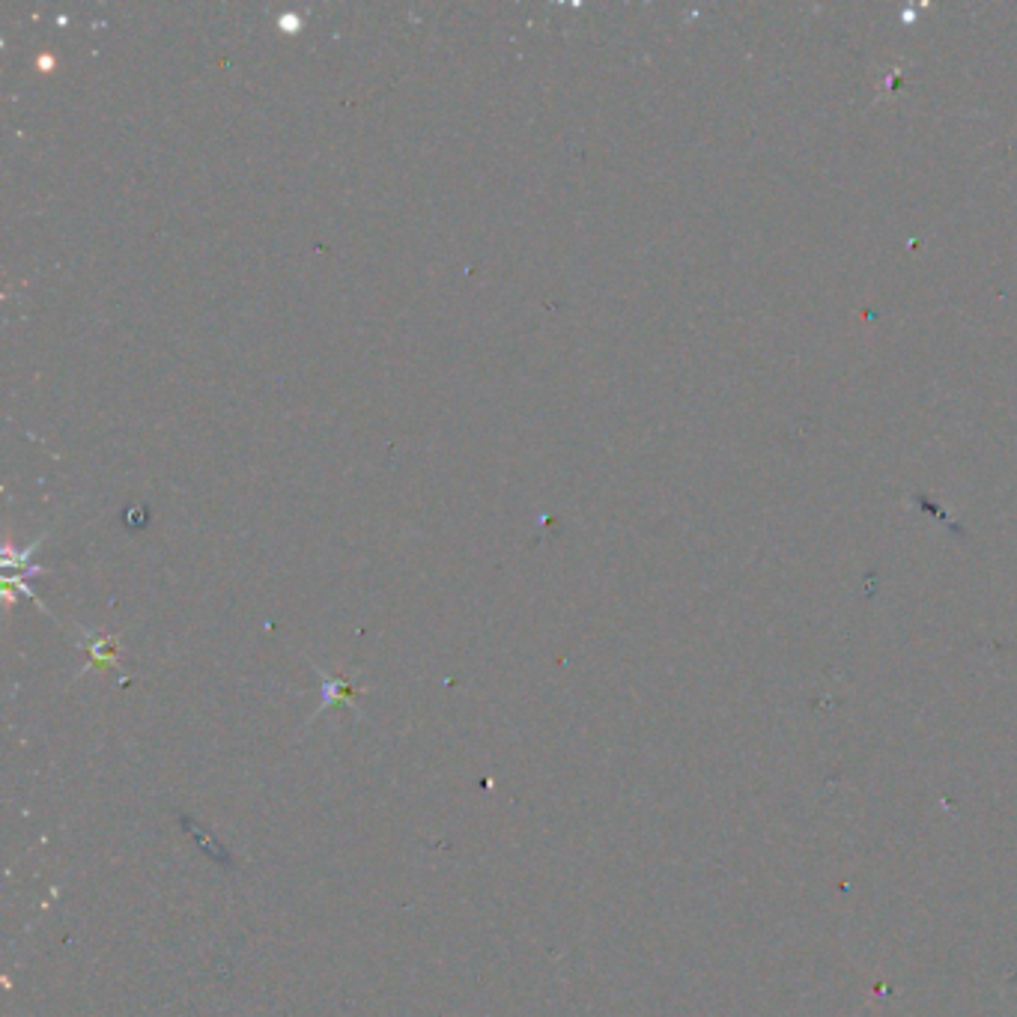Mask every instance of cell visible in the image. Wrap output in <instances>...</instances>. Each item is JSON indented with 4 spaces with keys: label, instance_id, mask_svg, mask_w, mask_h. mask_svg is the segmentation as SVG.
<instances>
[{
    "label": "cell",
    "instance_id": "2",
    "mask_svg": "<svg viewBox=\"0 0 1017 1017\" xmlns=\"http://www.w3.org/2000/svg\"><path fill=\"white\" fill-rule=\"evenodd\" d=\"M39 66H42V69H51V66H54V60H51V57H42V60H39Z\"/></svg>",
    "mask_w": 1017,
    "mask_h": 1017
},
{
    "label": "cell",
    "instance_id": "1",
    "mask_svg": "<svg viewBox=\"0 0 1017 1017\" xmlns=\"http://www.w3.org/2000/svg\"><path fill=\"white\" fill-rule=\"evenodd\" d=\"M352 698H355V686L349 680L323 675V710L340 701H352Z\"/></svg>",
    "mask_w": 1017,
    "mask_h": 1017
}]
</instances>
